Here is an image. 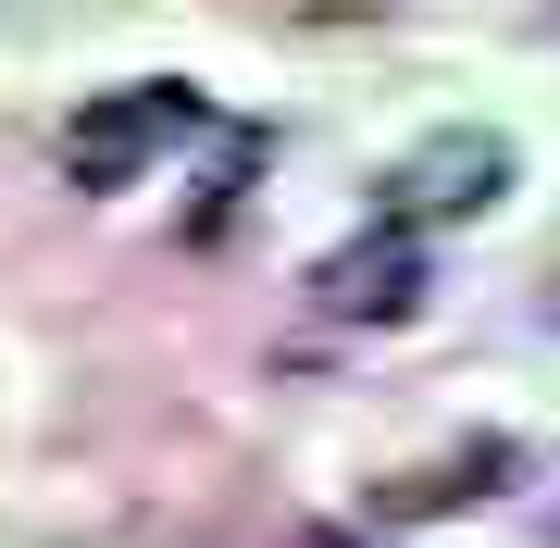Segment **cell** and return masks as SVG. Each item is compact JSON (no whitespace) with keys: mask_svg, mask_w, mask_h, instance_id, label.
Wrapping results in <instances>:
<instances>
[{"mask_svg":"<svg viewBox=\"0 0 560 548\" xmlns=\"http://www.w3.org/2000/svg\"><path fill=\"white\" fill-rule=\"evenodd\" d=\"M187 125H200V88H113V101H88L75 125H62V175L75 187H138V163L162 138H187Z\"/></svg>","mask_w":560,"mask_h":548,"instance_id":"1","label":"cell"},{"mask_svg":"<svg viewBox=\"0 0 560 548\" xmlns=\"http://www.w3.org/2000/svg\"><path fill=\"white\" fill-rule=\"evenodd\" d=\"M499 175H511L499 138H436L423 163H399L386 187H399V212H486V200H499Z\"/></svg>","mask_w":560,"mask_h":548,"instance_id":"2","label":"cell"},{"mask_svg":"<svg viewBox=\"0 0 560 548\" xmlns=\"http://www.w3.org/2000/svg\"><path fill=\"white\" fill-rule=\"evenodd\" d=\"M324 300H337V312H374V325H399V312L423 300V249L386 224V237H361V249H337V263H324Z\"/></svg>","mask_w":560,"mask_h":548,"instance_id":"3","label":"cell"},{"mask_svg":"<svg viewBox=\"0 0 560 548\" xmlns=\"http://www.w3.org/2000/svg\"><path fill=\"white\" fill-rule=\"evenodd\" d=\"M499 474H511V448L486 436V448H460V462L386 474V487H374V511H386V524H423V511H460V499H486V487H499Z\"/></svg>","mask_w":560,"mask_h":548,"instance_id":"4","label":"cell"},{"mask_svg":"<svg viewBox=\"0 0 560 548\" xmlns=\"http://www.w3.org/2000/svg\"><path fill=\"white\" fill-rule=\"evenodd\" d=\"M300 548H361V536H349V524H312V536H300Z\"/></svg>","mask_w":560,"mask_h":548,"instance_id":"5","label":"cell"}]
</instances>
